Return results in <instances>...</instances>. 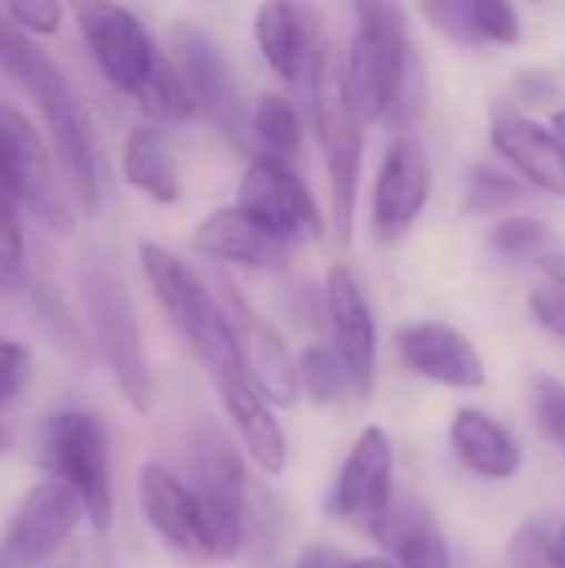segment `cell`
Returning a JSON list of instances; mask_svg holds the SVG:
<instances>
[{
    "mask_svg": "<svg viewBox=\"0 0 565 568\" xmlns=\"http://www.w3.org/2000/svg\"><path fill=\"white\" fill-rule=\"evenodd\" d=\"M70 10L100 73L110 87L127 93L150 123L180 126L196 113L176 60L160 53L133 10L117 0H70Z\"/></svg>",
    "mask_w": 565,
    "mask_h": 568,
    "instance_id": "obj_1",
    "label": "cell"
},
{
    "mask_svg": "<svg viewBox=\"0 0 565 568\" xmlns=\"http://www.w3.org/2000/svg\"><path fill=\"white\" fill-rule=\"evenodd\" d=\"M356 30L343 57V83L366 123L406 126L420 113L423 73L403 0H353Z\"/></svg>",
    "mask_w": 565,
    "mask_h": 568,
    "instance_id": "obj_2",
    "label": "cell"
},
{
    "mask_svg": "<svg viewBox=\"0 0 565 568\" xmlns=\"http://www.w3.org/2000/svg\"><path fill=\"white\" fill-rule=\"evenodd\" d=\"M137 253H140V266L157 303L163 306V313L170 316L183 343L193 349V356L206 369L220 399L230 403L243 393H256L220 296L206 290L203 280L183 260H176L167 246L147 240L140 243Z\"/></svg>",
    "mask_w": 565,
    "mask_h": 568,
    "instance_id": "obj_3",
    "label": "cell"
},
{
    "mask_svg": "<svg viewBox=\"0 0 565 568\" xmlns=\"http://www.w3.org/2000/svg\"><path fill=\"white\" fill-rule=\"evenodd\" d=\"M310 120L323 150L326 183H330V236L336 250L353 243V220H356V196H360V173H363V126L366 120L353 106L346 83H343V60L326 47L310 90Z\"/></svg>",
    "mask_w": 565,
    "mask_h": 568,
    "instance_id": "obj_4",
    "label": "cell"
},
{
    "mask_svg": "<svg viewBox=\"0 0 565 568\" xmlns=\"http://www.w3.org/2000/svg\"><path fill=\"white\" fill-rule=\"evenodd\" d=\"M77 293H80L90 339L103 366L110 369L120 396L137 416H147L153 406V376L147 363L140 316L127 283L110 263L90 260L77 273Z\"/></svg>",
    "mask_w": 565,
    "mask_h": 568,
    "instance_id": "obj_5",
    "label": "cell"
},
{
    "mask_svg": "<svg viewBox=\"0 0 565 568\" xmlns=\"http://www.w3.org/2000/svg\"><path fill=\"white\" fill-rule=\"evenodd\" d=\"M190 489L200 503L206 556L233 559L246 539V469L236 443L216 426L200 423L186 443Z\"/></svg>",
    "mask_w": 565,
    "mask_h": 568,
    "instance_id": "obj_6",
    "label": "cell"
},
{
    "mask_svg": "<svg viewBox=\"0 0 565 568\" xmlns=\"http://www.w3.org/2000/svg\"><path fill=\"white\" fill-rule=\"evenodd\" d=\"M63 186L60 166L50 160L33 123L0 100V193L37 216L47 230L67 236L73 233V213Z\"/></svg>",
    "mask_w": 565,
    "mask_h": 568,
    "instance_id": "obj_7",
    "label": "cell"
},
{
    "mask_svg": "<svg viewBox=\"0 0 565 568\" xmlns=\"http://www.w3.org/2000/svg\"><path fill=\"white\" fill-rule=\"evenodd\" d=\"M47 456L53 476L77 493L93 532L107 536L113 526V476H110V443L103 423L83 409H63L50 416Z\"/></svg>",
    "mask_w": 565,
    "mask_h": 568,
    "instance_id": "obj_8",
    "label": "cell"
},
{
    "mask_svg": "<svg viewBox=\"0 0 565 568\" xmlns=\"http://www.w3.org/2000/svg\"><path fill=\"white\" fill-rule=\"evenodd\" d=\"M236 206L253 213L260 223L286 236L290 243H316L326 236V220L310 186L296 173V163L256 153L236 186Z\"/></svg>",
    "mask_w": 565,
    "mask_h": 568,
    "instance_id": "obj_9",
    "label": "cell"
},
{
    "mask_svg": "<svg viewBox=\"0 0 565 568\" xmlns=\"http://www.w3.org/2000/svg\"><path fill=\"white\" fill-rule=\"evenodd\" d=\"M173 60L193 93L196 113H203L223 140H230L233 146H250L253 133H250V110L243 106L236 77L223 57V50L216 47V40L210 33H203L200 27H176L173 30Z\"/></svg>",
    "mask_w": 565,
    "mask_h": 568,
    "instance_id": "obj_10",
    "label": "cell"
},
{
    "mask_svg": "<svg viewBox=\"0 0 565 568\" xmlns=\"http://www.w3.org/2000/svg\"><path fill=\"white\" fill-rule=\"evenodd\" d=\"M393 503V443L383 426H366L340 466L326 509L346 526L380 539Z\"/></svg>",
    "mask_w": 565,
    "mask_h": 568,
    "instance_id": "obj_11",
    "label": "cell"
},
{
    "mask_svg": "<svg viewBox=\"0 0 565 568\" xmlns=\"http://www.w3.org/2000/svg\"><path fill=\"white\" fill-rule=\"evenodd\" d=\"M430 193H433V170H430L426 146L410 133L396 136L380 163L373 200H370V223L376 240L396 246L423 216Z\"/></svg>",
    "mask_w": 565,
    "mask_h": 568,
    "instance_id": "obj_12",
    "label": "cell"
},
{
    "mask_svg": "<svg viewBox=\"0 0 565 568\" xmlns=\"http://www.w3.org/2000/svg\"><path fill=\"white\" fill-rule=\"evenodd\" d=\"M263 63L286 83L310 90L313 70L326 50L320 13L310 0H263L253 17Z\"/></svg>",
    "mask_w": 565,
    "mask_h": 568,
    "instance_id": "obj_13",
    "label": "cell"
},
{
    "mask_svg": "<svg viewBox=\"0 0 565 568\" xmlns=\"http://www.w3.org/2000/svg\"><path fill=\"white\" fill-rule=\"evenodd\" d=\"M216 296L233 323L253 389L270 406H293L300 393V376H296V359L290 356L280 333L243 300V293L230 280H220Z\"/></svg>",
    "mask_w": 565,
    "mask_h": 568,
    "instance_id": "obj_14",
    "label": "cell"
},
{
    "mask_svg": "<svg viewBox=\"0 0 565 568\" xmlns=\"http://www.w3.org/2000/svg\"><path fill=\"white\" fill-rule=\"evenodd\" d=\"M80 513H83V506L63 479L53 476V479L37 483L23 496L17 516L7 529L3 556L13 566H37V562L50 559L73 536Z\"/></svg>",
    "mask_w": 565,
    "mask_h": 568,
    "instance_id": "obj_15",
    "label": "cell"
},
{
    "mask_svg": "<svg viewBox=\"0 0 565 568\" xmlns=\"http://www.w3.org/2000/svg\"><path fill=\"white\" fill-rule=\"evenodd\" d=\"M193 246L216 263H233L260 273L286 270L296 253V243H290L236 203L200 220V226L193 230Z\"/></svg>",
    "mask_w": 565,
    "mask_h": 568,
    "instance_id": "obj_16",
    "label": "cell"
},
{
    "mask_svg": "<svg viewBox=\"0 0 565 568\" xmlns=\"http://www.w3.org/2000/svg\"><path fill=\"white\" fill-rule=\"evenodd\" d=\"M396 353L406 369L440 383L446 389H480L486 383V363L476 346L450 323L423 320L396 329Z\"/></svg>",
    "mask_w": 565,
    "mask_h": 568,
    "instance_id": "obj_17",
    "label": "cell"
},
{
    "mask_svg": "<svg viewBox=\"0 0 565 568\" xmlns=\"http://www.w3.org/2000/svg\"><path fill=\"white\" fill-rule=\"evenodd\" d=\"M326 313L333 326V346L350 373L353 389L370 399L376 386V320L360 280L350 266H333L326 276Z\"/></svg>",
    "mask_w": 565,
    "mask_h": 568,
    "instance_id": "obj_18",
    "label": "cell"
},
{
    "mask_svg": "<svg viewBox=\"0 0 565 568\" xmlns=\"http://www.w3.org/2000/svg\"><path fill=\"white\" fill-rule=\"evenodd\" d=\"M490 143L533 190L565 200V146L553 126L519 110H500L490 126Z\"/></svg>",
    "mask_w": 565,
    "mask_h": 568,
    "instance_id": "obj_19",
    "label": "cell"
},
{
    "mask_svg": "<svg viewBox=\"0 0 565 568\" xmlns=\"http://www.w3.org/2000/svg\"><path fill=\"white\" fill-rule=\"evenodd\" d=\"M137 499L150 529L176 552L206 556L200 503L186 483H180L167 466L143 463L137 476Z\"/></svg>",
    "mask_w": 565,
    "mask_h": 568,
    "instance_id": "obj_20",
    "label": "cell"
},
{
    "mask_svg": "<svg viewBox=\"0 0 565 568\" xmlns=\"http://www.w3.org/2000/svg\"><path fill=\"white\" fill-rule=\"evenodd\" d=\"M416 10L440 37L470 50L516 47L523 37L513 0H416Z\"/></svg>",
    "mask_w": 565,
    "mask_h": 568,
    "instance_id": "obj_21",
    "label": "cell"
},
{
    "mask_svg": "<svg viewBox=\"0 0 565 568\" xmlns=\"http://www.w3.org/2000/svg\"><path fill=\"white\" fill-rule=\"evenodd\" d=\"M0 70L23 87V93L33 100L43 120H53L80 103L60 67L7 17L3 7H0Z\"/></svg>",
    "mask_w": 565,
    "mask_h": 568,
    "instance_id": "obj_22",
    "label": "cell"
},
{
    "mask_svg": "<svg viewBox=\"0 0 565 568\" xmlns=\"http://www.w3.org/2000/svg\"><path fill=\"white\" fill-rule=\"evenodd\" d=\"M450 443L456 459L483 479H513L523 469V446L483 409H460L450 423Z\"/></svg>",
    "mask_w": 565,
    "mask_h": 568,
    "instance_id": "obj_23",
    "label": "cell"
},
{
    "mask_svg": "<svg viewBox=\"0 0 565 568\" xmlns=\"http://www.w3.org/2000/svg\"><path fill=\"white\" fill-rule=\"evenodd\" d=\"M380 542L400 568H453L450 542L420 499L393 503Z\"/></svg>",
    "mask_w": 565,
    "mask_h": 568,
    "instance_id": "obj_24",
    "label": "cell"
},
{
    "mask_svg": "<svg viewBox=\"0 0 565 568\" xmlns=\"http://www.w3.org/2000/svg\"><path fill=\"white\" fill-rule=\"evenodd\" d=\"M123 176L133 190L150 196L160 206H170L180 200V170L170 146V136L160 123L133 126L123 143Z\"/></svg>",
    "mask_w": 565,
    "mask_h": 568,
    "instance_id": "obj_25",
    "label": "cell"
},
{
    "mask_svg": "<svg viewBox=\"0 0 565 568\" xmlns=\"http://www.w3.org/2000/svg\"><path fill=\"white\" fill-rule=\"evenodd\" d=\"M223 406H226L246 453L253 456V463L263 473L280 476L286 469V459H290V446H286V433L280 426V419L270 413L266 399L260 393H243Z\"/></svg>",
    "mask_w": 565,
    "mask_h": 568,
    "instance_id": "obj_26",
    "label": "cell"
},
{
    "mask_svg": "<svg viewBox=\"0 0 565 568\" xmlns=\"http://www.w3.org/2000/svg\"><path fill=\"white\" fill-rule=\"evenodd\" d=\"M250 133L256 153L300 163L303 160V116L300 106L283 93H263L250 110Z\"/></svg>",
    "mask_w": 565,
    "mask_h": 568,
    "instance_id": "obj_27",
    "label": "cell"
},
{
    "mask_svg": "<svg viewBox=\"0 0 565 568\" xmlns=\"http://www.w3.org/2000/svg\"><path fill=\"white\" fill-rule=\"evenodd\" d=\"M553 240L556 233L546 220L523 213L500 216L486 233L490 253L503 263H539L546 253H553Z\"/></svg>",
    "mask_w": 565,
    "mask_h": 568,
    "instance_id": "obj_28",
    "label": "cell"
},
{
    "mask_svg": "<svg viewBox=\"0 0 565 568\" xmlns=\"http://www.w3.org/2000/svg\"><path fill=\"white\" fill-rule=\"evenodd\" d=\"M529 196V190L496 170V166H473L466 173V196H463V213L466 216H509L516 213V206H523Z\"/></svg>",
    "mask_w": 565,
    "mask_h": 568,
    "instance_id": "obj_29",
    "label": "cell"
},
{
    "mask_svg": "<svg viewBox=\"0 0 565 568\" xmlns=\"http://www.w3.org/2000/svg\"><path fill=\"white\" fill-rule=\"evenodd\" d=\"M296 376H300V389L316 403V406H330L336 403L353 383L350 373L336 353V346L326 343H310L303 346V353L296 356Z\"/></svg>",
    "mask_w": 565,
    "mask_h": 568,
    "instance_id": "obj_30",
    "label": "cell"
},
{
    "mask_svg": "<svg viewBox=\"0 0 565 568\" xmlns=\"http://www.w3.org/2000/svg\"><path fill=\"white\" fill-rule=\"evenodd\" d=\"M17 210L20 206L0 193V293H20L27 286V246Z\"/></svg>",
    "mask_w": 565,
    "mask_h": 568,
    "instance_id": "obj_31",
    "label": "cell"
},
{
    "mask_svg": "<svg viewBox=\"0 0 565 568\" xmlns=\"http://www.w3.org/2000/svg\"><path fill=\"white\" fill-rule=\"evenodd\" d=\"M529 399H533V419L539 433L565 456V383L549 373H539L533 376Z\"/></svg>",
    "mask_w": 565,
    "mask_h": 568,
    "instance_id": "obj_32",
    "label": "cell"
},
{
    "mask_svg": "<svg viewBox=\"0 0 565 568\" xmlns=\"http://www.w3.org/2000/svg\"><path fill=\"white\" fill-rule=\"evenodd\" d=\"M7 17L30 33H57L63 23V0H0Z\"/></svg>",
    "mask_w": 565,
    "mask_h": 568,
    "instance_id": "obj_33",
    "label": "cell"
},
{
    "mask_svg": "<svg viewBox=\"0 0 565 568\" xmlns=\"http://www.w3.org/2000/svg\"><path fill=\"white\" fill-rule=\"evenodd\" d=\"M549 539H553V526L546 523L523 526L506 549V568H549Z\"/></svg>",
    "mask_w": 565,
    "mask_h": 568,
    "instance_id": "obj_34",
    "label": "cell"
},
{
    "mask_svg": "<svg viewBox=\"0 0 565 568\" xmlns=\"http://www.w3.org/2000/svg\"><path fill=\"white\" fill-rule=\"evenodd\" d=\"M529 313L546 333H553L565 343V286H559L556 280L536 286L529 293Z\"/></svg>",
    "mask_w": 565,
    "mask_h": 568,
    "instance_id": "obj_35",
    "label": "cell"
},
{
    "mask_svg": "<svg viewBox=\"0 0 565 568\" xmlns=\"http://www.w3.org/2000/svg\"><path fill=\"white\" fill-rule=\"evenodd\" d=\"M27 373H30V353H27V346L0 336V406H7L23 389Z\"/></svg>",
    "mask_w": 565,
    "mask_h": 568,
    "instance_id": "obj_36",
    "label": "cell"
},
{
    "mask_svg": "<svg viewBox=\"0 0 565 568\" xmlns=\"http://www.w3.org/2000/svg\"><path fill=\"white\" fill-rule=\"evenodd\" d=\"M296 568H353V559H346L340 549H333V546H310L303 556H300V562Z\"/></svg>",
    "mask_w": 565,
    "mask_h": 568,
    "instance_id": "obj_37",
    "label": "cell"
},
{
    "mask_svg": "<svg viewBox=\"0 0 565 568\" xmlns=\"http://www.w3.org/2000/svg\"><path fill=\"white\" fill-rule=\"evenodd\" d=\"M539 266H543L546 280H556L559 286H565V250H553V253H546V256L539 260Z\"/></svg>",
    "mask_w": 565,
    "mask_h": 568,
    "instance_id": "obj_38",
    "label": "cell"
},
{
    "mask_svg": "<svg viewBox=\"0 0 565 568\" xmlns=\"http://www.w3.org/2000/svg\"><path fill=\"white\" fill-rule=\"evenodd\" d=\"M549 568H565V523L559 529H553V539H549Z\"/></svg>",
    "mask_w": 565,
    "mask_h": 568,
    "instance_id": "obj_39",
    "label": "cell"
},
{
    "mask_svg": "<svg viewBox=\"0 0 565 568\" xmlns=\"http://www.w3.org/2000/svg\"><path fill=\"white\" fill-rule=\"evenodd\" d=\"M549 126L556 130V136L563 140V146H565V106L563 110H556V113L549 116Z\"/></svg>",
    "mask_w": 565,
    "mask_h": 568,
    "instance_id": "obj_40",
    "label": "cell"
},
{
    "mask_svg": "<svg viewBox=\"0 0 565 568\" xmlns=\"http://www.w3.org/2000/svg\"><path fill=\"white\" fill-rule=\"evenodd\" d=\"M3 446H7V433H3V426H0V453H3Z\"/></svg>",
    "mask_w": 565,
    "mask_h": 568,
    "instance_id": "obj_41",
    "label": "cell"
}]
</instances>
